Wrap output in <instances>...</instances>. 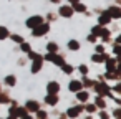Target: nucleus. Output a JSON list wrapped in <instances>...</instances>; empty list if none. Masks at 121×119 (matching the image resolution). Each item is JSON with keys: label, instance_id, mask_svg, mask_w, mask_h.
<instances>
[{"label": "nucleus", "instance_id": "obj_5", "mask_svg": "<svg viewBox=\"0 0 121 119\" xmlns=\"http://www.w3.org/2000/svg\"><path fill=\"white\" fill-rule=\"evenodd\" d=\"M60 15L65 17V18H66V17H71V15H73V8H71V7H61V8H60Z\"/></svg>", "mask_w": 121, "mask_h": 119}, {"label": "nucleus", "instance_id": "obj_21", "mask_svg": "<svg viewBox=\"0 0 121 119\" xmlns=\"http://www.w3.org/2000/svg\"><path fill=\"white\" fill-rule=\"evenodd\" d=\"M20 45H22V50H23V51H30V45H28V43H23V41H22Z\"/></svg>", "mask_w": 121, "mask_h": 119}, {"label": "nucleus", "instance_id": "obj_25", "mask_svg": "<svg viewBox=\"0 0 121 119\" xmlns=\"http://www.w3.org/2000/svg\"><path fill=\"white\" fill-rule=\"evenodd\" d=\"M70 2H71V4H76V2H78V0H70Z\"/></svg>", "mask_w": 121, "mask_h": 119}, {"label": "nucleus", "instance_id": "obj_8", "mask_svg": "<svg viewBox=\"0 0 121 119\" xmlns=\"http://www.w3.org/2000/svg\"><path fill=\"white\" fill-rule=\"evenodd\" d=\"M42 63H43L42 56H40V58H35V61H33V66H32V71H33V73H37V71L42 68Z\"/></svg>", "mask_w": 121, "mask_h": 119}, {"label": "nucleus", "instance_id": "obj_23", "mask_svg": "<svg viewBox=\"0 0 121 119\" xmlns=\"http://www.w3.org/2000/svg\"><path fill=\"white\" fill-rule=\"evenodd\" d=\"M80 71H81V73H85V74H86V73H88V68H86V66H85V65H81V66H80Z\"/></svg>", "mask_w": 121, "mask_h": 119}, {"label": "nucleus", "instance_id": "obj_6", "mask_svg": "<svg viewBox=\"0 0 121 119\" xmlns=\"http://www.w3.org/2000/svg\"><path fill=\"white\" fill-rule=\"evenodd\" d=\"M96 91H98L101 96H106V94H109V88H108L106 84H96Z\"/></svg>", "mask_w": 121, "mask_h": 119}, {"label": "nucleus", "instance_id": "obj_16", "mask_svg": "<svg viewBox=\"0 0 121 119\" xmlns=\"http://www.w3.org/2000/svg\"><path fill=\"white\" fill-rule=\"evenodd\" d=\"M56 50H58V45L56 43H48V51L50 53H55Z\"/></svg>", "mask_w": 121, "mask_h": 119}, {"label": "nucleus", "instance_id": "obj_14", "mask_svg": "<svg viewBox=\"0 0 121 119\" xmlns=\"http://www.w3.org/2000/svg\"><path fill=\"white\" fill-rule=\"evenodd\" d=\"M5 83H7L9 86H13V84L17 83V78H15V76H7V78H5Z\"/></svg>", "mask_w": 121, "mask_h": 119}, {"label": "nucleus", "instance_id": "obj_17", "mask_svg": "<svg viewBox=\"0 0 121 119\" xmlns=\"http://www.w3.org/2000/svg\"><path fill=\"white\" fill-rule=\"evenodd\" d=\"M12 40H13L15 43H22V41H23V38H22L20 35H12Z\"/></svg>", "mask_w": 121, "mask_h": 119}, {"label": "nucleus", "instance_id": "obj_2", "mask_svg": "<svg viewBox=\"0 0 121 119\" xmlns=\"http://www.w3.org/2000/svg\"><path fill=\"white\" fill-rule=\"evenodd\" d=\"M47 32H48V25H42V23H40V25H37V27L33 28V35H35V37L45 35Z\"/></svg>", "mask_w": 121, "mask_h": 119}, {"label": "nucleus", "instance_id": "obj_19", "mask_svg": "<svg viewBox=\"0 0 121 119\" xmlns=\"http://www.w3.org/2000/svg\"><path fill=\"white\" fill-rule=\"evenodd\" d=\"M75 10L83 12V10H85V5H81V4H78V2H76V4H75Z\"/></svg>", "mask_w": 121, "mask_h": 119}, {"label": "nucleus", "instance_id": "obj_10", "mask_svg": "<svg viewBox=\"0 0 121 119\" xmlns=\"http://www.w3.org/2000/svg\"><path fill=\"white\" fill-rule=\"evenodd\" d=\"M27 109L37 111V109H38V103H37V101H27Z\"/></svg>", "mask_w": 121, "mask_h": 119}, {"label": "nucleus", "instance_id": "obj_24", "mask_svg": "<svg viewBox=\"0 0 121 119\" xmlns=\"http://www.w3.org/2000/svg\"><path fill=\"white\" fill-rule=\"evenodd\" d=\"M86 109H88L90 112H93V111H95V106H91V104H88V107H86Z\"/></svg>", "mask_w": 121, "mask_h": 119}, {"label": "nucleus", "instance_id": "obj_4", "mask_svg": "<svg viewBox=\"0 0 121 119\" xmlns=\"http://www.w3.org/2000/svg\"><path fill=\"white\" fill-rule=\"evenodd\" d=\"M47 91H48V93H58V91H60V84H58L56 81H52V83H48Z\"/></svg>", "mask_w": 121, "mask_h": 119}, {"label": "nucleus", "instance_id": "obj_12", "mask_svg": "<svg viewBox=\"0 0 121 119\" xmlns=\"http://www.w3.org/2000/svg\"><path fill=\"white\" fill-rule=\"evenodd\" d=\"M68 48H70V50H78V48H80V43H78L76 40H70V41H68Z\"/></svg>", "mask_w": 121, "mask_h": 119}, {"label": "nucleus", "instance_id": "obj_15", "mask_svg": "<svg viewBox=\"0 0 121 119\" xmlns=\"http://www.w3.org/2000/svg\"><path fill=\"white\" fill-rule=\"evenodd\" d=\"M109 20H111V17H109L108 13H106V15H101V17H99V23H101V25H104V23H108Z\"/></svg>", "mask_w": 121, "mask_h": 119}, {"label": "nucleus", "instance_id": "obj_1", "mask_svg": "<svg viewBox=\"0 0 121 119\" xmlns=\"http://www.w3.org/2000/svg\"><path fill=\"white\" fill-rule=\"evenodd\" d=\"M40 23H43V18H42L40 15H35V17H32V18L27 20V27H28V28H35V27L40 25Z\"/></svg>", "mask_w": 121, "mask_h": 119}, {"label": "nucleus", "instance_id": "obj_18", "mask_svg": "<svg viewBox=\"0 0 121 119\" xmlns=\"http://www.w3.org/2000/svg\"><path fill=\"white\" fill-rule=\"evenodd\" d=\"M78 99L80 101H86L88 99V93H78Z\"/></svg>", "mask_w": 121, "mask_h": 119}, {"label": "nucleus", "instance_id": "obj_11", "mask_svg": "<svg viewBox=\"0 0 121 119\" xmlns=\"http://www.w3.org/2000/svg\"><path fill=\"white\" fill-rule=\"evenodd\" d=\"M83 107L81 106H78V107H75V109H68V116H71V117H76L78 114H80V111H81Z\"/></svg>", "mask_w": 121, "mask_h": 119}, {"label": "nucleus", "instance_id": "obj_20", "mask_svg": "<svg viewBox=\"0 0 121 119\" xmlns=\"http://www.w3.org/2000/svg\"><path fill=\"white\" fill-rule=\"evenodd\" d=\"M61 66H63V71H65V73H71V71H73V68H71L70 65H61Z\"/></svg>", "mask_w": 121, "mask_h": 119}, {"label": "nucleus", "instance_id": "obj_13", "mask_svg": "<svg viewBox=\"0 0 121 119\" xmlns=\"http://www.w3.org/2000/svg\"><path fill=\"white\" fill-rule=\"evenodd\" d=\"M9 37V30L5 28V27H0V40H4V38H7Z\"/></svg>", "mask_w": 121, "mask_h": 119}, {"label": "nucleus", "instance_id": "obj_7", "mask_svg": "<svg viewBox=\"0 0 121 119\" xmlns=\"http://www.w3.org/2000/svg\"><path fill=\"white\" fill-rule=\"evenodd\" d=\"M108 13H109V17H113V18H119V17H121V10H119L118 7H111V8L108 10Z\"/></svg>", "mask_w": 121, "mask_h": 119}, {"label": "nucleus", "instance_id": "obj_26", "mask_svg": "<svg viewBox=\"0 0 121 119\" xmlns=\"http://www.w3.org/2000/svg\"><path fill=\"white\" fill-rule=\"evenodd\" d=\"M52 2H55V4H56V2H58V0H52Z\"/></svg>", "mask_w": 121, "mask_h": 119}, {"label": "nucleus", "instance_id": "obj_9", "mask_svg": "<svg viewBox=\"0 0 121 119\" xmlns=\"http://www.w3.org/2000/svg\"><path fill=\"white\" fill-rule=\"evenodd\" d=\"M70 89L75 93V91H80L81 89V81H71L70 83Z\"/></svg>", "mask_w": 121, "mask_h": 119}, {"label": "nucleus", "instance_id": "obj_3", "mask_svg": "<svg viewBox=\"0 0 121 119\" xmlns=\"http://www.w3.org/2000/svg\"><path fill=\"white\" fill-rule=\"evenodd\" d=\"M45 101H47L50 106H55V104L58 103V96H56V93H48V96L45 98Z\"/></svg>", "mask_w": 121, "mask_h": 119}, {"label": "nucleus", "instance_id": "obj_22", "mask_svg": "<svg viewBox=\"0 0 121 119\" xmlns=\"http://www.w3.org/2000/svg\"><path fill=\"white\" fill-rule=\"evenodd\" d=\"M37 116H38V117H47V112H43V111H38V109H37Z\"/></svg>", "mask_w": 121, "mask_h": 119}]
</instances>
